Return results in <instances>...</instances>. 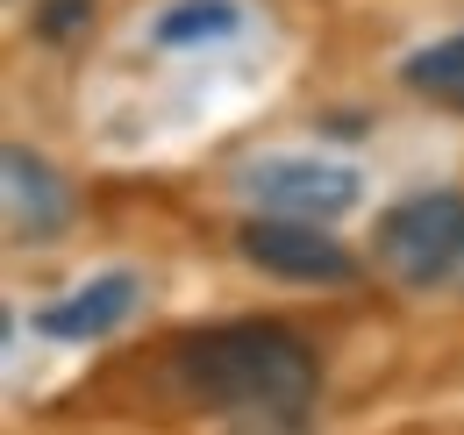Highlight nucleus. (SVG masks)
Here are the masks:
<instances>
[{
	"label": "nucleus",
	"instance_id": "1",
	"mask_svg": "<svg viewBox=\"0 0 464 435\" xmlns=\"http://www.w3.org/2000/svg\"><path fill=\"white\" fill-rule=\"evenodd\" d=\"M172 385L208 414H307L314 407V350L279 322L193 328L172 350Z\"/></svg>",
	"mask_w": 464,
	"mask_h": 435
},
{
	"label": "nucleus",
	"instance_id": "2",
	"mask_svg": "<svg viewBox=\"0 0 464 435\" xmlns=\"http://www.w3.org/2000/svg\"><path fill=\"white\" fill-rule=\"evenodd\" d=\"M372 257L393 285H443L464 272V193H414L372 228Z\"/></svg>",
	"mask_w": 464,
	"mask_h": 435
},
{
	"label": "nucleus",
	"instance_id": "3",
	"mask_svg": "<svg viewBox=\"0 0 464 435\" xmlns=\"http://www.w3.org/2000/svg\"><path fill=\"white\" fill-rule=\"evenodd\" d=\"M236 193L265 215H300V221H336L364 200V179L329 158H250L236 171Z\"/></svg>",
	"mask_w": 464,
	"mask_h": 435
},
{
	"label": "nucleus",
	"instance_id": "4",
	"mask_svg": "<svg viewBox=\"0 0 464 435\" xmlns=\"http://www.w3.org/2000/svg\"><path fill=\"white\" fill-rule=\"evenodd\" d=\"M236 250L265 278H286V285H350L357 278V257L322 221H300V215H265L257 208V221L236 228Z\"/></svg>",
	"mask_w": 464,
	"mask_h": 435
},
{
	"label": "nucleus",
	"instance_id": "5",
	"mask_svg": "<svg viewBox=\"0 0 464 435\" xmlns=\"http://www.w3.org/2000/svg\"><path fill=\"white\" fill-rule=\"evenodd\" d=\"M0 193H7V243H58L72 228V186L29 143L0 150Z\"/></svg>",
	"mask_w": 464,
	"mask_h": 435
},
{
	"label": "nucleus",
	"instance_id": "6",
	"mask_svg": "<svg viewBox=\"0 0 464 435\" xmlns=\"http://www.w3.org/2000/svg\"><path fill=\"white\" fill-rule=\"evenodd\" d=\"M136 314V272H101L93 285H79L72 300L36 314V335L51 343H93V335H115Z\"/></svg>",
	"mask_w": 464,
	"mask_h": 435
},
{
	"label": "nucleus",
	"instance_id": "7",
	"mask_svg": "<svg viewBox=\"0 0 464 435\" xmlns=\"http://www.w3.org/2000/svg\"><path fill=\"white\" fill-rule=\"evenodd\" d=\"M401 86L429 93V101H443V108H464V36H443V44L414 51L401 64Z\"/></svg>",
	"mask_w": 464,
	"mask_h": 435
},
{
	"label": "nucleus",
	"instance_id": "8",
	"mask_svg": "<svg viewBox=\"0 0 464 435\" xmlns=\"http://www.w3.org/2000/svg\"><path fill=\"white\" fill-rule=\"evenodd\" d=\"M236 22V0H179L158 14V44L165 51H186V44H215V36H229Z\"/></svg>",
	"mask_w": 464,
	"mask_h": 435
},
{
	"label": "nucleus",
	"instance_id": "9",
	"mask_svg": "<svg viewBox=\"0 0 464 435\" xmlns=\"http://www.w3.org/2000/svg\"><path fill=\"white\" fill-rule=\"evenodd\" d=\"M93 14H101L93 0H44V7H36V36H44V44H79V36L93 29Z\"/></svg>",
	"mask_w": 464,
	"mask_h": 435
},
{
	"label": "nucleus",
	"instance_id": "10",
	"mask_svg": "<svg viewBox=\"0 0 464 435\" xmlns=\"http://www.w3.org/2000/svg\"><path fill=\"white\" fill-rule=\"evenodd\" d=\"M236 435H307V414H243Z\"/></svg>",
	"mask_w": 464,
	"mask_h": 435
}]
</instances>
